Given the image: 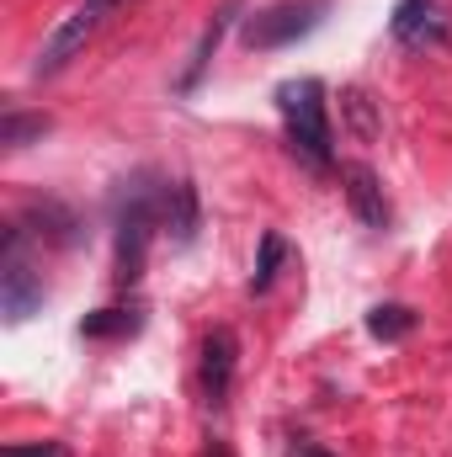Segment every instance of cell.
<instances>
[{"label": "cell", "instance_id": "obj_12", "mask_svg": "<svg viewBox=\"0 0 452 457\" xmlns=\"http://www.w3.org/2000/svg\"><path fill=\"white\" fill-rule=\"evenodd\" d=\"M144 330V309L138 303H117V309H96V314H86L80 320V336L86 341H133Z\"/></svg>", "mask_w": 452, "mask_h": 457}, {"label": "cell", "instance_id": "obj_8", "mask_svg": "<svg viewBox=\"0 0 452 457\" xmlns=\"http://www.w3.org/2000/svg\"><path fill=\"white\" fill-rule=\"evenodd\" d=\"M389 32L405 48H431V43L448 37V16L437 11V0H399L394 16H389Z\"/></svg>", "mask_w": 452, "mask_h": 457}, {"label": "cell", "instance_id": "obj_16", "mask_svg": "<svg viewBox=\"0 0 452 457\" xmlns=\"http://www.w3.org/2000/svg\"><path fill=\"white\" fill-rule=\"evenodd\" d=\"M346 117H351V128L362 133V138H372L378 133V117H372V102H367V91H346Z\"/></svg>", "mask_w": 452, "mask_h": 457}, {"label": "cell", "instance_id": "obj_7", "mask_svg": "<svg viewBox=\"0 0 452 457\" xmlns=\"http://www.w3.org/2000/svg\"><path fill=\"white\" fill-rule=\"evenodd\" d=\"M340 192H346L351 213L367 228H389V197H383V181H378L372 165H362V160L340 165Z\"/></svg>", "mask_w": 452, "mask_h": 457}, {"label": "cell", "instance_id": "obj_15", "mask_svg": "<svg viewBox=\"0 0 452 457\" xmlns=\"http://www.w3.org/2000/svg\"><path fill=\"white\" fill-rule=\"evenodd\" d=\"M48 128H54V122L43 112H5L0 117V144H5V149H27V144H38Z\"/></svg>", "mask_w": 452, "mask_h": 457}, {"label": "cell", "instance_id": "obj_19", "mask_svg": "<svg viewBox=\"0 0 452 457\" xmlns=\"http://www.w3.org/2000/svg\"><path fill=\"white\" fill-rule=\"evenodd\" d=\"M208 457H229V447H224V442H213V453H208Z\"/></svg>", "mask_w": 452, "mask_h": 457}, {"label": "cell", "instance_id": "obj_13", "mask_svg": "<svg viewBox=\"0 0 452 457\" xmlns=\"http://www.w3.org/2000/svg\"><path fill=\"white\" fill-rule=\"evenodd\" d=\"M282 261H288V239H282L277 228H266V234H261V255H255V271H250V298L272 293V282H277Z\"/></svg>", "mask_w": 452, "mask_h": 457}, {"label": "cell", "instance_id": "obj_4", "mask_svg": "<svg viewBox=\"0 0 452 457\" xmlns=\"http://www.w3.org/2000/svg\"><path fill=\"white\" fill-rule=\"evenodd\" d=\"M325 11H331V0H277V5L245 16L239 37H245V48L272 54V48H288V43L309 37V32L325 21Z\"/></svg>", "mask_w": 452, "mask_h": 457}, {"label": "cell", "instance_id": "obj_10", "mask_svg": "<svg viewBox=\"0 0 452 457\" xmlns=\"http://www.w3.org/2000/svg\"><path fill=\"white\" fill-rule=\"evenodd\" d=\"M165 228H171V239L187 250L192 239H197V228H203V208H197V181H171V197H165Z\"/></svg>", "mask_w": 452, "mask_h": 457}, {"label": "cell", "instance_id": "obj_14", "mask_svg": "<svg viewBox=\"0 0 452 457\" xmlns=\"http://www.w3.org/2000/svg\"><path fill=\"white\" fill-rule=\"evenodd\" d=\"M415 330V314L405 309V303H378V309H367V336L372 341H405Z\"/></svg>", "mask_w": 452, "mask_h": 457}, {"label": "cell", "instance_id": "obj_6", "mask_svg": "<svg viewBox=\"0 0 452 457\" xmlns=\"http://www.w3.org/2000/svg\"><path fill=\"white\" fill-rule=\"evenodd\" d=\"M234 367H239V341H234V330H229V325L208 330V341H203V361H197V383H203V404H208V410H224L229 404Z\"/></svg>", "mask_w": 452, "mask_h": 457}, {"label": "cell", "instance_id": "obj_1", "mask_svg": "<svg viewBox=\"0 0 452 457\" xmlns=\"http://www.w3.org/2000/svg\"><path fill=\"white\" fill-rule=\"evenodd\" d=\"M165 197L171 181H160L155 170H133L128 181H117V261H113V282L128 293L144 277L149 261V234L155 224H165Z\"/></svg>", "mask_w": 452, "mask_h": 457}, {"label": "cell", "instance_id": "obj_9", "mask_svg": "<svg viewBox=\"0 0 452 457\" xmlns=\"http://www.w3.org/2000/svg\"><path fill=\"white\" fill-rule=\"evenodd\" d=\"M239 11H245V0H224V5L213 11V21L203 27V37H197V48H192V64H187V75H181L176 91H197V80L208 75V64H213V54H219V43H224V32L234 27Z\"/></svg>", "mask_w": 452, "mask_h": 457}, {"label": "cell", "instance_id": "obj_11", "mask_svg": "<svg viewBox=\"0 0 452 457\" xmlns=\"http://www.w3.org/2000/svg\"><path fill=\"white\" fill-rule=\"evenodd\" d=\"M21 228L27 234H38V239H48V245H75L80 239V219L64 208V203H32L27 208V219H21Z\"/></svg>", "mask_w": 452, "mask_h": 457}, {"label": "cell", "instance_id": "obj_5", "mask_svg": "<svg viewBox=\"0 0 452 457\" xmlns=\"http://www.w3.org/2000/svg\"><path fill=\"white\" fill-rule=\"evenodd\" d=\"M117 5H128V0H80V5H75V11H70V16L48 32V43L38 48L32 80H54V75H59V70H64V64H70V59H75V54L96 37V32H102V21L113 16Z\"/></svg>", "mask_w": 452, "mask_h": 457}, {"label": "cell", "instance_id": "obj_3", "mask_svg": "<svg viewBox=\"0 0 452 457\" xmlns=\"http://www.w3.org/2000/svg\"><path fill=\"white\" fill-rule=\"evenodd\" d=\"M43 298L48 293H43V277H38L32 255H27V228L11 224L5 239H0V309H5L11 325H27L43 309Z\"/></svg>", "mask_w": 452, "mask_h": 457}, {"label": "cell", "instance_id": "obj_2", "mask_svg": "<svg viewBox=\"0 0 452 457\" xmlns=\"http://www.w3.org/2000/svg\"><path fill=\"white\" fill-rule=\"evenodd\" d=\"M277 112L288 128V149L298 165L309 170H331L336 165V133H331V107H325V86L314 75L282 80L277 86Z\"/></svg>", "mask_w": 452, "mask_h": 457}, {"label": "cell", "instance_id": "obj_17", "mask_svg": "<svg viewBox=\"0 0 452 457\" xmlns=\"http://www.w3.org/2000/svg\"><path fill=\"white\" fill-rule=\"evenodd\" d=\"M0 457H70V447L64 442H32V447L27 442H11Z\"/></svg>", "mask_w": 452, "mask_h": 457}, {"label": "cell", "instance_id": "obj_18", "mask_svg": "<svg viewBox=\"0 0 452 457\" xmlns=\"http://www.w3.org/2000/svg\"><path fill=\"white\" fill-rule=\"evenodd\" d=\"M288 457H336V453H325V447H314V442H293Z\"/></svg>", "mask_w": 452, "mask_h": 457}]
</instances>
